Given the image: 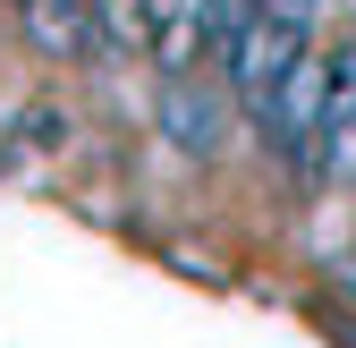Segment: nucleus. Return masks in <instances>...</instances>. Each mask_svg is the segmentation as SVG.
<instances>
[{"instance_id": "39448f33", "label": "nucleus", "mask_w": 356, "mask_h": 348, "mask_svg": "<svg viewBox=\"0 0 356 348\" xmlns=\"http://www.w3.org/2000/svg\"><path fill=\"white\" fill-rule=\"evenodd\" d=\"M339 289H348V297H356V255H348V272H339Z\"/></svg>"}, {"instance_id": "f03ea898", "label": "nucleus", "mask_w": 356, "mask_h": 348, "mask_svg": "<svg viewBox=\"0 0 356 348\" xmlns=\"http://www.w3.org/2000/svg\"><path fill=\"white\" fill-rule=\"evenodd\" d=\"M305 179H314V187L356 179V42L331 60V85H323V127H314V153H305Z\"/></svg>"}, {"instance_id": "20e7f679", "label": "nucleus", "mask_w": 356, "mask_h": 348, "mask_svg": "<svg viewBox=\"0 0 356 348\" xmlns=\"http://www.w3.org/2000/svg\"><path fill=\"white\" fill-rule=\"evenodd\" d=\"M254 17V0H187V34H195V60H229L238 34Z\"/></svg>"}, {"instance_id": "f257e3e1", "label": "nucleus", "mask_w": 356, "mask_h": 348, "mask_svg": "<svg viewBox=\"0 0 356 348\" xmlns=\"http://www.w3.org/2000/svg\"><path fill=\"white\" fill-rule=\"evenodd\" d=\"M323 85H331V60H323V52H305V60L272 85V102L254 111V136L272 145L289 170H305V153H314V127H323Z\"/></svg>"}, {"instance_id": "7ed1b4c3", "label": "nucleus", "mask_w": 356, "mask_h": 348, "mask_svg": "<svg viewBox=\"0 0 356 348\" xmlns=\"http://www.w3.org/2000/svg\"><path fill=\"white\" fill-rule=\"evenodd\" d=\"M161 127H170V145L178 153H220V136H229V102L220 94H204V85L187 77V68H170L161 77Z\"/></svg>"}]
</instances>
